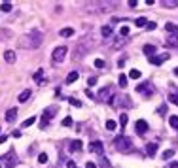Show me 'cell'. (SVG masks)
I'll return each mask as SVG.
<instances>
[{
    "instance_id": "7dc6e473",
    "label": "cell",
    "mask_w": 178,
    "mask_h": 168,
    "mask_svg": "<svg viewBox=\"0 0 178 168\" xmlns=\"http://www.w3.org/2000/svg\"><path fill=\"white\" fill-rule=\"evenodd\" d=\"M85 168H97V164H95V162H87Z\"/></svg>"
},
{
    "instance_id": "c3c4849f",
    "label": "cell",
    "mask_w": 178,
    "mask_h": 168,
    "mask_svg": "<svg viewBox=\"0 0 178 168\" xmlns=\"http://www.w3.org/2000/svg\"><path fill=\"white\" fill-rule=\"evenodd\" d=\"M6 140H8V136H0V143H4Z\"/></svg>"
},
{
    "instance_id": "f907efd6",
    "label": "cell",
    "mask_w": 178,
    "mask_h": 168,
    "mask_svg": "<svg viewBox=\"0 0 178 168\" xmlns=\"http://www.w3.org/2000/svg\"><path fill=\"white\" fill-rule=\"evenodd\" d=\"M174 76H178V66H176V68H174Z\"/></svg>"
},
{
    "instance_id": "4fadbf2b",
    "label": "cell",
    "mask_w": 178,
    "mask_h": 168,
    "mask_svg": "<svg viewBox=\"0 0 178 168\" xmlns=\"http://www.w3.org/2000/svg\"><path fill=\"white\" fill-rule=\"evenodd\" d=\"M15 117H17V108H10V110L6 111V121H8V123H13Z\"/></svg>"
},
{
    "instance_id": "83f0119b",
    "label": "cell",
    "mask_w": 178,
    "mask_h": 168,
    "mask_svg": "<svg viewBox=\"0 0 178 168\" xmlns=\"http://www.w3.org/2000/svg\"><path fill=\"white\" fill-rule=\"evenodd\" d=\"M142 74H140V70H137V68H133L131 72H129V78H133V79H138Z\"/></svg>"
},
{
    "instance_id": "1f68e13d",
    "label": "cell",
    "mask_w": 178,
    "mask_h": 168,
    "mask_svg": "<svg viewBox=\"0 0 178 168\" xmlns=\"http://www.w3.org/2000/svg\"><path fill=\"white\" fill-rule=\"evenodd\" d=\"M116 127H118L116 121H112V119H108V121H106V129L108 130H116Z\"/></svg>"
},
{
    "instance_id": "bcb514c9",
    "label": "cell",
    "mask_w": 178,
    "mask_h": 168,
    "mask_svg": "<svg viewBox=\"0 0 178 168\" xmlns=\"http://www.w3.org/2000/svg\"><path fill=\"white\" fill-rule=\"evenodd\" d=\"M66 166H68V168H76V164H74V161H68V162H66Z\"/></svg>"
},
{
    "instance_id": "8fae6325",
    "label": "cell",
    "mask_w": 178,
    "mask_h": 168,
    "mask_svg": "<svg viewBox=\"0 0 178 168\" xmlns=\"http://www.w3.org/2000/svg\"><path fill=\"white\" fill-rule=\"evenodd\" d=\"M165 43H167L169 47H178V34H167Z\"/></svg>"
},
{
    "instance_id": "7c38bea8",
    "label": "cell",
    "mask_w": 178,
    "mask_h": 168,
    "mask_svg": "<svg viewBox=\"0 0 178 168\" xmlns=\"http://www.w3.org/2000/svg\"><path fill=\"white\" fill-rule=\"evenodd\" d=\"M82 148H84V146H82V140H72L70 146H68V149H70L72 153H74V151H82Z\"/></svg>"
},
{
    "instance_id": "d4e9b609",
    "label": "cell",
    "mask_w": 178,
    "mask_h": 168,
    "mask_svg": "<svg viewBox=\"0 0 178 168\" xmlns=\"http://www.w3.org/2000/svg\"><path fill=\"white\" fill-rule=\"evenodd\" d=\"M135 25L142 29V27H146V25H148V19H146V17H138V19H135Z\"/></svg>"
},
{
    "instance_id": "f1b7e54d",
    "label": "cell",
    "mask_w": 178,
    "mask_h": 168,
    "mask_svg": "<svg viewBox=\"0 0 178 168\" xmlns=\"http://www.w3.org/2000/svg\"><path fill=\"white\" fill-rule=\"evenodd\" d=\"M118 83H119V87H121V89H125V87H127V76H123V74H121V76L118 78Z\"/></svg>"
},
{
    "instance_id": "ee69618b",
    "label": "cell",
    "mask_w": 178,
    "mask_h": 168,
    "mask_svg": "<svg viewBox=\"0 0 178 168\" xmlns=\"http://www.w3.org/2000/svg\"><path fill=\"white\" fill-rule=\"evenodd\" d=\"M118 66H119V68H121V66H125V57H123L121 61H118Z\"/></svg>"
},
{
    "instance_id": "6da1fadb",
    "label": "cell",
    "mask_w": 178,
    "mask_h": 168,
    "mask_svg": "<svg viewBox=\"0 0 178 168\" xmlns=\"http://www.w3.org/2000/svg\"><path fill=\"white\" fill-rule=\"evenodd\" d=\"M114 146H116V149L121 151V153H131V151H133V140H129L127 136H118V138L114 140Z\"/></svg>"
},
{
    "instance_id": "60d3db41",
    "label": "cell",
    "mask_w": 178,
    "mask_h": 168,
    "mask_svg": "<svg viewBox=\"0 0 178 168\" xmlns=\"http://www.w3.org/2000/svg\"><path fill=\"white\" fill-rule=\"evenodd\" d=\"M40 123H42V125H40V127H42V129H44V127H47V125H49V121H47V119H46V117H42V119H40Z\"/></svg>"
},
{
    "instance_id": "5bb4252c",
    "label": "cell",
    "mask_w": 178,
    "mask_h": 168,
    "mask_svg": "<svg viewBox=\"0 0 178 168\" xmlns=\"http://www.w3.org/2000/svg\"><path fill=\"white\" fill-rule=\"evenodd\" d=\"M15 59H17V57H15V53H13L12 49H8V51H4V61H6V62H10V64H13V62H15Z\"/></svg>"
},
{
    "instance_id": "e0dca14e",
    "label": "cell",
    "mask_w": 178,
    "mask_h": 168,
    "mask_svg": "<svg viewBox=\"0 0 178 168\" xmlns=\"http://www.w3.org/2000/svg\"><path fill=\"white\" fill-rule=\"evenodd\" d=\"M31 94H32V93H31V89H25V91L19 94V102H27V100L31 98Z\"/></svg>"
},
{
    "instance_id": "e575fe53",
    "label": "cell",
    "mask_w": 178,
    "mask_h": 168,
    "mask_svg": "<svg viewBox=\"0 0 178 168\" xmlns=\"http://www.w3.org/2000/svg\"><path fill=\"white\" fill-rule=\"evenodd\" d=\"M68 102H70L72 106H76V108H80V106H82V102H80L78 98H74V97H70V98H68Z\"/></svg>"
},
{
    "instance_id": "7bdbcfd3",
    "label": "cell",
    "mask_w": 178,
    "mask_h": 168,
    "mask_svg": "<svg viewBox=\"0 0 178 168\" xmlns=\"http://www.w3.org/2000/svg\"><path fill=\"white\" fill-rule=\"evenodd\" d=\"M85 94H87V97H89V98H97V97H95V94H93V93H91V91H89V89H87V91H85Z\"/></svg>"
},
{
    "instance_id": "277c9868",
    "label": "cell",
    "mask_w": 178,
    "mask_h": 168,
    "mask_svg": "<svg viewBox=\"0 0 178 168\" xmlns=\"http://www.w3.org/2000/svg\"><path fill=\"white\" fill-rule=\"evenodd\" d=\"M29 38H31V47L32 49H36V47L40 45V42H42V34H40V30H32L31 34H29Z\"/></svg>"
},
{
    "instance_id": "f6af8a7d",
    "label": "cell",
    "mask_w": 178,
    "mask_h": 168,
    "mask_svg": "<svg viewBox=\"0 0 178 168\" xmlns=\"http://www.w3.org/2000/svg\"><path fill=\"white\" fill-rule=\"evenodd\" d=\"M157 111H159V113H165V111H167V106H159V110H157Z\"/></svg>"
},
{
    "instance_id": "b9f144b4",
    "label": "cell",
    "mask_w": 178,
    "mask_h": 168,
    "mask_svg": "<svg viewBox=\"0 0 178 168\" xmlns=\"http://www.w3.org/2000/svg\"><path fill=\"white\" fill-rule=\"evenodd\" d=\"M127 4H129V6H131V8H135V6H137V4H138V2H137V0H129V2H127Z\"/></svg>"
},
{
    "instance_id": "816d5d0a",
    "label": "cell",
    "mask_w": 178,
    "mask_h": 168,
    "mask_svg": "<svg viewBox=\"0 0 178 168\" xmlns=\"http://www.w3.org/2000/svg\"><path fill=\"white\" fill-rule=\"evenodd\" d=\"M0 168H2V164H0Z\"/></svg>"
},
{
    "instance_id": "44dd1931",
    "label": "cell",
    "mask_w": 178,
    "mask_h": 168,
    "mask_svg": "<svg viewBox=\"0 0 178 168\" xmlns=\"http://www.w3.org/2000/svg\"><path fill=\"white\" fill-rule=\"evenodd\" d=\"M59 34H61L63 38H70V36L74 34V29H70V27H66V29H61V30H59Z\"/></svg>"
},
{
    "instance_id": "ba28073f",
    "label": "cell",
    "mask_w": 178,
    "mask_h": 168,
    "mask_svg": "<svg viewBox=\"0 0 178 168\" xmlns=\"http://www.w3.org/2000/svg\"><path fill=\"white\" fill-rule=\"evenodd\" d=\"M110 104H112V106H121V104L129 106L131 102H129V98H125V97H119V94H114V97L110 98Z\"/></svg>"
},
{
    "instance_id": "4dcf8cb0",
    "label": "cell",
    "mask_w": 178,
    "mask_h": 168,
    "mask_svg": "<svg viewBox=\"0 0 178 168\" xmlns=\"http://www.w3.org/2000/svg\"><path fill=\"white\" fill-rule=\"evenodd\" d=\"M119 36L121 38H129V27H121L119 29Z\"/></svg>"
},
{
    "instance_id": "8d00e7d4",
    "label": "cell",
    "mask_w": 178,
    "mask_h": 168,
    "mask_svg": "<svg viewBox=\"0 0 178 168\" xmlns=\"http://www.w3.org/2000/svg\"><path fill=\"white\" fill-rule=\"evenodd\" d=\"M63 127H72V117H65L63 119Z\"/></svg>"
},
{
    "instance_id": "484cf974",
    "label": "cell",
    "mask_w": 178,
    "mask_h": 168,
    "mask_svg": "<svg viewBox=\"0 0 178 168\" xmlns=\"http://www.w3.org/2000/svg\"><path fill=\"white\" fill-rule=\"evenodd\" d=\"M34 121H36V117L32 115V117H29V119H25V121H23V125H21V127H23V129H29V127H31V125H32Z\"/></svg>"
},
{
    "instance_id": "681fc988",
    "label": "cell",
    "mask_w": 178,
    "mask_h": 168,
    "mask_svg": "<svg viewBox=\"0 0 178 168\" xmlns=\"http://www.w3.org/2000/svg\"><path fill=\"white\" fill-rule=\"evenodd\" d=\"M171 168H178V162H172V164H171Z\"/></svg>"
},
{
    "instance_id": "d590c367",
    "label": "cell",
    "mask_w": 178,
    "mask_h": 168,
    "mask_svg": "<svg viewBox=\"0 0 178 168\" xmlns=\"http://www.w3.org/2000/svg\"><path fill=\"white\" fill-rule=\"evenodd\" d=\"M93 64H95V68H104V61L103 59H95Z\"/></svg>"
},
{
    "instance_id": "d6986e66",
    "label": "cell",
    "mask_w": 178,
    "mask_h": 168,
    "mask_svg": "<svg viewBox=\"0 0 178 168\" xmlns=\"http://www.w3.org/2000/svg\"><path fill=\"white\" fill-rule=\"evenodd\" d=\"M42 78H44V70L40 68V70H36V74H34V81H36L38 85H42V83L46 81V79H42Z\"/></svg>"
},
{
    "instance_id": "ab89813d",
    "label": "cell",
    "mask_w": 178,
    "mask_h": 168,
    "mask_svg": "<svg viewBox=\"0 0 178 168\" xmlns=\"http://www.w3.org/2000/svg\"><path fill=\"white\" fill-rule=\"evenodd\" d=\"M156 27H157V25H156L154 21H148V25H146V29H148V30H154Z\"/></svg>"
},
{
    "instance_id": "2e32d148",
    "label": "cell",
    "mask_w": 178,
    "mask_h": 168,
    "mask_svg": "<svg viewBox=\"0 0 178 168\" xmlns=\"http://www.w3.org/2000/svg\"><path fill=\"white\" fill-rule=\"evenodd\" d=\"M78 76H80V74H78V72H76V70H72V72H70V74L66 76V85H70V83H74L76 79H78Z\"/></svg>"
},
{
    "instance_id": "ac0fdd59",
    "label": "cell",
    "mask_w": 178,
    "mask_h": 168,
    "mask_svg": "<svg viewBox=\"0 0 178 168\" xmlns=\"http://www.w3.org/2000/svg\"><path fill=\"white\" fill-rule=\"evenodd\" d=\"M156 151H157V143H148V146H146V153H148L150 157H154Z\"/></svg>"
},
{
    "instance_id": "8992f818",
    "label": "cell",
    "mask_w": 178,
    "mask_h": 168,
    "mask_svg": "<svg viewBox=\"0 0 178 168\" xmlns=\"http://www.w3.org/2000/svg\"><path fill=\"white\" fill-rule=\"evenodd\" d=\"M171 59V55L169 53H159V55H156V57H152L150 59V64H156V66H159V64H163L165 61H169Z\"/></svg>"
},
{
    "instance_id": "3957f363",
    "label": "cell",
    "mask_w": 178,
    "mask_h": 168,
    "mask_svg": "<svg viewBox=\"0 0 178 168\" xmlns=\"http://www.w3.org/2000/svg\"><path fill=\"white\" fill-rule=\"evenodd\" d=\"M89 151L95 153V155H100V157H103V153H104V143L100 142V140H93V142L89 143Z\"/></svg>"
},
{
    "instance_id": "d6a6232c",
    "label": "cell",
    "mask_w": 178,
    "mask_h": 168,
    "mask_svg": "<svg viewBox=\"0 0 178 168\" xmlns=\"http://www.w3.org/2000/svg\"><path fill=\"white\" fill-rule=\"evenodd\" d=\"M165 6L167 8H176L178 6V0H165Z\"/></svg>"
},
{
    "instance_id": "9c48e42d",
    "label": "cell",
    "mask_w": 178,
    "mask_h": 168,
    "mask_svg": "<svg viewBox=\"0 0 178 168\" xmlns=\"http://www.w3.org/2000/svg\"><path fill=\"white\" fill-rule=\"evenodd\" d=\"M135 130H137L140 136H142V134H146V132H148V123L144 121V119H138V121L135 123Z\"/></svg>"
},
{
    "instance_id": "f35d334b",
    "label": "cell",
    "mask_w": 178,
    "mask_h": 168,
    "mask_svg": "<svg viewBox=\"0 0 178 168\" xmlns=\"http://www.w3.org/2000/svg\"><path fill=\"white\" fill-rule=\"evenodd\" d=\"M97 81H99V78H89V79H87V85L93 87V85H97Z\"/></svg>"
},
{
    "instance_id": "f546056e",
    "label": "cell",
    "mask_w": 178,
    "mask_h": 168,
    "mask_svg": "<svg viewBox=\"0 0 178 168\" xmlns=\"http://www.w3.org/2000/svg\"><path fill=\"white\" fill-rule=\"evenodd\" d=\"M172 155H174V151H172V149H167V151H163V155H161V157H163V161H171V159H172Z\"/></svg>"
},
{
    "instance_id": "74e56055",
    "label": "cell",
    "mask_w": 178,
    "mask_h": 168,
    "mask_svg": "<svg viewBox=\"0 0 178 168\" xmlns=\"http://www.w3.org/2000/svg\"><path fill=\"white\" fill-rule=\"evenodd\" d=\"M169 100H171L172 104H176V106H178V94H169Z\"/></svg>"
},
{
    "instance_id": "5b68a950",
    "label": "cell",
    "mask_w": 178,
    "mask_h": 168,
    "mask_svg": "<svg viewBox=\"0 0 178 168\" xmlns=\"http://www.w3.org/2000/svg\"><path fill=\"white\" fill-rule=\"evenodd\" d=\"M137 93H142V94H152L154 93V85H152L150 81H144V83H140V85H137Z\"/></svg>"
},
{
    "instance_id": "9a60e30c",
    "label": "cell",
    "mask_w": 178,
    "mask_h": 168,
    "mask_svg": "<svg viewBox=\"0 0 178 168\" xmlns=\"http://www.w3.org/2000/svg\"><path fill=\"white\" fill-rule=\"evenodd\" d=\"M100 34H103V38H110V36L114 34V30H112V25H104L103 29H100Z\"/></svg>"
},
{
    "instance_id": "ffe728a7",
    "label": "cell",
    "mask_w": 178,
    "mask_h": 168,
    "mask_svg": "<svg viewBox=\"0 0 178 168\" xmlns=\"http://www.w3.org/2000/svg\"><path fill=\"white\" fill-rule=\"evenodd\" d=\"M53 115H55V108H46V110H44V113H42V117H46L47 121H49V119H51Z\"/></svg>"
},
{
    "instance_id": "7a4b0ae2",
    "label": "cell",
    "mask_w": 178,
    "mask_h": 168,
    "mask_svg": "<svg viewBox=\"0 0 178 168\" xmlns=\"http://www.w3.org/2000/svg\"><path fill=\"white\" fill-rule=\"evenodd\" d=\"M66 51H68V47H66V45H59V47H55L53 53H51V61H53L55 64L63 62L65 57H66Z\"/></svg>"
},
{
    "instance_id": "836d02e7",
    "label": "cell",
    "mask_w": 178,
    "mask_h": 168,
    "mask_svg": "<svg viewBox=\"0 0 178 168\" xmlns=\"http://www.w3.org/2000/svg\"><path fill=\"white\" fill-rule=\"evenodd\" d=\"M38 162H40V164H46V162H47V153H40V155H38Z\"/></svg>"
},
{
    "instance_id": "30bf717a",
    "label": "cell",
    "mask_w": 178,
    "mask_h": 168,
    "mask_svg": "<svg viewBox=\"0 0 178 168\" xmlns=\"http://www.w3.org/2000/svg\"><path fill=\"white\" fill-rule=\"evenodd\" d=\"M142 51H144V55H146V57H150V59H152V57H156V51H157V49H156V45L146 43V45L142 47Z\"/></svg>"
},
{
    "instance_id": "7402d4cb",
    "label": "cell",
    "mask_w": 178,
    "mask_h": 168,
    "mask_svg": "<svg viewBox=\"0 0 178 168\" xmlns=\"http://www.w3.org/2000/svg\"><path fill=\"white\" fill-rule=\"evenodd\" d=\"M165 30L171 32V34H178V27L174 25V23H167V25H165Z\"/></svg>"
},
{
    "instance_id": "52a82bcc",
    "label": "cell",
    "mask_w": 178,
    "mask_h": 168,
    "mask_svg": "<svg viewBox=\"0 0 178 168\" xmlns=\"http://www.w3.org/2000/svg\"><path fill=\"white\" fill-rule=\"evenodd\" d=\"M97 94H99L97 98H100V100H110V97H112V87H110V85H106V87L100 89Z\"/></svg>"
},
{
    "instance_id": "cb8c5ba5",
    "label": "cell",
    "mask_w": 178,
    "mask_h": 168,
    "mask_svg": "<svg viewBox=\"0 0 178 168\" xmlns=\"http://www.w3.org/2000/svg\"><path fill=\"white\" fill-rule=\"evenodd\" d=\"M0 10H2L4 13H10L12 11V2H8V0H6V2H2V4H0Z\"/></svg>"
},
{
    "instance_id": "603a6c76",
    "label": "cell",
    "mask_w": 178,
    "mask_h": 168,
    "mask_svg": "<svg viewBox=\"0 0 178 168\" xmlns=\"http://www.w3.org/2000/svg\"><path fill=\"white\" fill-rule=\"evenodd\" d=\"M169 125L178 130V115H171V117H169Z\"/></svg>"
},
{
    "instance_id": "4316f807",
    "label": "cell",
    "mask_w": 178,
    "mask_h": 168,
    "mask_svg": "<svg viewBox=\"0 0 178 168\" xmlns=\"http://www.w3.org/2000/svg\"><path fill=\"white\" fill-rule=\"evenodd\" d=\"M127 121H129V117H127V113H121V115H119V127L123 129V127L127 125Z\"/></svg>"
}]
</instances>
